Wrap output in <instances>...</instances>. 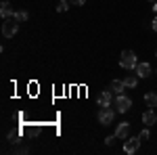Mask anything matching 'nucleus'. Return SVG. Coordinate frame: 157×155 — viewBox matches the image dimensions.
I'll use <instances>...</instances> for the list:
<instances>
[{
	"label": "nucleus",
	"mask_w": 157,
	"mask_h": 155,
	"mask_svg": "<svg viewBox=\"0 0 157 155\" xmlns=\"http://www.w3.org/2000/svg\"><path fill=\"white\" fill-rule=\"evenodd\" d=\"M17 32H19V21H17L15 17L4 19V23H2V36L4 38H13Z\"/></svg>",
	"instance_id": "f257e3e1"
},
{
	"label": "nucleus",
	"mask_w": 157,
	"mask_h": 155,
	"mask_svg": "<svg viewBox=\"0 0 157 155\" xmlns=\"http://www.w3.org/2000/svg\"><path fill=\"white\" fill-rule=\"evenodd\" d=\"M136 55H134L132 50H124L121 52V57H120V65L124 67V69H134L136 67Z\"/></svg>",
	"instance_id": "f03ea898"
},
{
	"label": "nucleus",
	"mask_w": 157,
	"mask_h": 155,
	"mask_svg": "<svg viewBox=\"0 0 157 155\" xmlns=\"http://www.w3.org/2000/svg\"><path fill=\"white\" fill-rule=\"evenodd\" d=\"M130 107H132V101L124 95H117V99H115V111L117 113H126Z\"/></svg>",
	"instance_id": "7ed1b4c3"
},
{
	"label": "nucleus",
	"mask_w": 157,
	"mask_h": 155,
	"mask_svg": "<svg viewBox=\"0 0 157 155\" xmlns=\"http://www.w3.org/2000/svg\"><path fill=\"white\" fill-rule=\"evenodd\" d=\"M98 122H101L103 126H107V124L113 122V109H111V105H109V107H101V109H98Z\"/></svg>",
	"instance_id": "20e7f679"
},
{
	"label": "nucleus",
	"mask_w": 157,
	"mask_h": 155,
	"mask_svg": "<svg viewBox=\"0 0 157 155\" xmlns=\"http://www.w3.org/2000/svg\"><path fill=\"white\" fill-rule=\"evenodd\" d=\"M140 143H143V141H140V138H138V136H136V138H126V143H124V151H126V153H136V151H138V147H140Z\"/></svg>",
	"instance_id": "39448f33"
},
{
	"label": "nucleus",
	"mask_w": 157,
	"mask_h": 155,
	"mask_svg": "<svg viewBox=\"0 0 157 155\" xmlns=\"http://www.w3.org/2000/svg\"><path fill=\"white\" fill-rule=\"evenodd\" d=\"M134 72H136L138 78H147V76H151V65L149 63H136Z\"/></svg>",
	"instance_id": "423d86ee"
},
{
	"label": "nucleus",
	"mask_w": 157,
	"mask_h": 155,
	"mask_svg": "<svg viewBox=\"0 0 157 155\" xmlns=\"http://www.w3.org/2000/svg\"><path fill=\"white\" fill-rule=\"evenodd\" d=\"M111 101H113V96H111V88H109V90H103V92L98 95V107H109Z\"/></svg>",
	"instance_id": "0eeeda50"
},
{
	"label": "nucleus",
	"mask_w": 157,
	"mask_h": 155,
	"mask_svg": "<svg viewBox=\"0 0 157 155\" xmlns=\"http://www.w3.org/2000/svg\"><path fill=\"white\" fill-rule=\"evenodd\" d=\"M128 134H130V124L121 122L117 126V130H115V138H128Z\"/></svg>",
	"instance_id": "6e6552de"
},
{
	"label": "nucleus",
	"mask_w": 157,
	"mask_h": 155,
	"mask_svg": "<svg viewBox=\"0 0 157 155\" xmlns=\"http://www.w3.org/2000/svg\"><path fill=\"white\" fill-rule=\"evenodd\" d=\"M0 15H2V19H9V17H13V15H15L11 2H6V0H4V2L0 4Z\"/></svg>",
	"instance_id": "1a4fd4ad"
},
{
	"label": "nucleus",
	"mask_w": 157,
	"mask_h": 155,
	"mask_svg": "<svg viewBox=\"0 0 157 155\" xmlns=\"http://www.w3.org/2000/svg\"><path fill=\"white\" fill-rule=\"evenodd\" d=\"M157 122V115L153 109H147L145 113H143V124H147V126H151V124H155Z\"/></svg>",
	"instance_id": "9d476101"
},
{
	"label": "nucleus",
	"mask_w": 157,
	"mask_h": 155,
	"mask_svg": "<svg viewBox=\"0 0 157 155\" xmlns=\"http://www.w3.org/2000/svg\"><path fill=\"white\" fill-rule=\"evenodd\" d=\"M124 88H126L124 80H113V82H111V90H113L115 95H121V92H124Z\"/></svg>",
	"instance_id": "9b49d317"
},
{
	"label": "nucleus",
	"mask_w": 157,
	"mask_h": 155,
	"mask_svg": "<svg viewBox=\"0 0 157 155\" xmlns=\"http://www.w3.org/2000/svg\"><path fill=\"white\" fill-rule=\"evenodd\" d=\"M124 84H126V88H134V86L138 84V76H136V73L126 76V78H124Z\"/></svg>",
	"instance_id": "f8f14e48"
},
{
	"label": "nucleus",
	"mask_w": 157,
	"mask_h": 155,
	"mask_svg": "<svg viewBox=\"0 0 157 155\" xmlns=\"http://www.w3.org/2000/svg\"><path fill=\"white\" fill-rule=\"evenodd\" d=\"M145 103L149 107H157V92H149L145 95Z\"/></svg>",
	"instance_id": "ddd939ff"
},
{
	"label": "nucleus",
	"mask_w": 157,
	"mask_h": 155,
	"mask_svg": "<svg viewBox=\"0 0 157 155\" xmlns=\"http://www.w3.org/2000/svg\"><path fill=\"white\" fill-rule=\"evenodd\" d=\"M13 17H15L19 23H23V21H27V17H29V15H27L25 11H15V15H13Z\"/></svg>",
	"instance_id": "4468645a"
},
{
	"label": "nucleus",
	"mask_w": 157,
	"mask_h": 155,
	"mask_svg": "<svg viewBox=\"0 0 157 155\" xmlns=\"http://www.w3.org/2000/svg\"><path fill=\"white\" fill-rule=\"evenodd\" d=\"M69 4H71L69 0H61L59 4H57V11H59V13H65L67 9H69Z\"/></svg>",
	"instance_id": "2eb2a0df"
},
{
	"label": "nucleus",
	"mask_w": 157,
	"mask_h": 155,
	"mask_svg": "<svg viewBox=\"0 0 157 155\" xmlns=\"http://www.w3.org/2000/svg\"><path fill=\"white\" fill-rule=\"evenodd\" d=\"M149 136H151V134H149V130H147V128L138 134V138H140V141H149Z\"/></svg>",
	"instance_id": "dca6fc26"
},
{
	"label": "nucleus",
	"mask_w": 157,
	"mask_h": 155,
	"mask_svg": "<svg viewBox=\"0 0 157 155\" xmlns=\"http://www.w3.org/2000/svg\"><path fill=\"white\" fill-rule=\"evenodd\" d=\"M17 136H19L17 132H11V134H9V141H11V143H19V141H17Z\"/></svg>",
	"instance_id": "f3484780"
},
{
	"label": "nucleus",
	"mask_w": 157,
	"mask_h": 155,
	"mask_svg": "<svg viewBox=\"0 0 157 155\" xmlns=\"http://www.w3.org/2000/svg\"><path fill=\"white\" fill-rule=\"evenodd\" d=\"M69 2H71V4H75V6H82L86 0H69Z\"/></svg>",
	"instance_id": "a211bd4d"
},
{
	"label": "nucleus",
	"mask_w": 157,
	"mask_h": 155,
	"mask_svg": "<svg viewBox=\"0 0 157 155\" xmlns=\"http://www.w3.org/2000/svg\"><path fill=\"white\" fill-rule=\"evenodd\" d=\"M113 138H115V136H107V138H105V145H113Z\"/></svg>",
	"instance_id": "6ab92c4d"
},
{
	"label": "nucleus",
	"mask_w": 157,
	"mask_h": 155,
	"mask_svg": "<svg viewBox=\"0 0 157 155\" xmlns=\"http://www.w3.org/2000/svg\"><path fill=\"white\" fill-rule=\"evenodd\" d=\"M151 27H153V29H155V32H157V17H155V19H153V23H151Z\"/></svg>",
	"instance_id": "aec40b11"
},
{
	"label": "nucleus",
	"mask_w": 157,
	"mask_h": 155,
	"mask_svg": "<svg viewBox=\"0 0 157 155\" xmlns=\"http://www.w3.org/2000/svg\"><path fill=\"white\" fill-rule=\"evenodd\" d=\"M153 11H155V13H157V2H155V4H153Z\"/></svg>",
	"instance_id": "412c9836"
},
{
	"label": "nucleus",
	"mask_w": 157,
	"mask_h": 155,
	"mask_svg": "<svg viewBox=\"0 0 157 155\" xmlns=\"http://www.w3.org/2000/svg\"><path fill=\"white\" fill-rule=\"evenodd\" d=\"M155 57H157V52H155Z\"/></svg>",
	"instance_id": "4be33fe9"
}]
</instances>
